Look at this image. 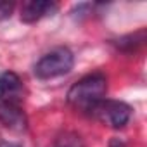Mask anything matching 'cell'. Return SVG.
I'll return each instance as SVG.
<instances>
[{"instance_id": "1", "label": "cell", "mask_w": 147, "mask_h": 147, "mask_svg": "<svg viewBox=\"0 0 147 147\" xmlns=\"http://www.w3.org/2000/svg\"><path fill=\"white\" fill-rule=\"evenodd\" d=\"M107 92V80L102 73L87 75L78 80L67 92V102L83 113H90L94 106L106 99Z\"/></svg>"}, {"instance_id": "2", "label": "cell", "mask_w": 147, "mask_h": 147, "mask_svg": "<svg viewBox=\"0 0 147 147\" xmlns=\"http://www.w3.org/2000/svg\"><path fill=\"white\" fill-rule=\"evenodd\" d=\"M75 64V55L67 47H57L45 54L35 64V75L40 80H52L71 71Z\"/></svg>"}, {"instance_id": "3", "label": "cell", "mask_w": 147, "mask_h": 147, "mask_svg": "<svg viewBox=\"0 0 147 147\" xmlns=\"http://www.w3.org/2000/svg\"><path fill=\"white\" fill-rule=\"evenodd\" d=\"M92 116H95L99 121L109 125L111 128H123L130 118H131V109L128 104L121 100H100L97 106L92 107L90 111Z\"/></svg>"}, {"instance_id": "4", "label": "cell", "mask_w": 147, "mask_h": 147, "mask_svg": "<svg viewBox=\"0 0 147 147\" xmlns=\"http://www.w3.org/2000/svg\"><path fill=\"white\" fill-rule=\"evenodd\" d=\"M57 11V5L54 2H45V0H30L24 2L21 7V21L33 24L36 21H40L42 18L52 14Z\"/></svg>"}, {"instance_id": "5", "label": "cell", "mask_w": 147, "mask_h": 147, "mask_svg": "<svg viewBox=\"0 0 147 147\" xmlns=\"http://www.w3.org/2000/svg\"><path fill=\"white\" fill-rule=\"evenodd\" d=\"M0 123L12 130H24L26 118H24V113L19 107V104L0 100Z\"/></svg>"}, {"instance_id": "6", "label": "cell", "mask_w": 147, "mask_h": 147, "mask_svg": "<svg viewBox=\"0 0 147 147\" xmlns=\"http://www.w3.org/2000/svg\"><path fill=\"white\" fill-rule=\"evenodd\" d=\"M21 88H23V82L16 73L5 71L0 75V100L19 104L18 97L21 94Z\"/></svg>"}, {"instance_id": "7", "label": "cell", "mask_w": 147, "mask_h": 147, "mask_svg": "<svg viewBox=\"0 0 147 147\" xmlns=\"http://www.w3.org/2000/svg\"><path fill=\"white\" fill-rule=\"evenodd\" d=\"M54 147H83V140L75 131H64L55 138Z\"/></svg>"}, {"instance_id": "8", "label": "cell", "mask_w": 147, "mask_h": 147, "mask_svg": "<svg viewBox=\"0 0 147 147\" xmlns=\"http://www.w3.org/2000/svg\"><path fill=\"white\" fill-rule=\"evenodd\" d=\"M145 40V33L140 31V33H135V35H128V36H123L118 40V49L121 50H133L137 45H142Z\"/></svg>"}, {"instance_id": "9", "label": "cell", "mask_w": 147, "mask_h": 147, "mask_svg": "<svg viewBox=\"0 0 147 147\" xmlns=\"http://www.w3.org/2000/svg\"><path fill=\"white\" fill-rule=\"evenodd\" d=\"M12 11H14V4L12 2H0V21L9 19L12 16Z\"/></svg>"}, {"instance_id": "10", "label": "cell", "mask_w": 147, "mask_h": 147, "mask_svg": "<svg viewBox=\"0 0 147 147\" xmlns=\"http://www.w3.org/2000/svg\"><path fill=\"white\" fill-rule=\"evenodd\" d=\"M0 147H23L21 144H16V142H7V140H2L0 142Z\"/></svg>"}, {"instance_id": "11", "label": "cell", "mask_w": 147, "mask_h": 147, "mask_svg": "<svg viewBox=\"0 0 147 147\" xmlns=\"http://www.w3.org/2000/svg\"><path fill=\"white\" fill-rule=\"evenodd\" d=\"M111 147H125V144L119 142V140H113V142H111Z\"/></svg>"}]
</instances>
